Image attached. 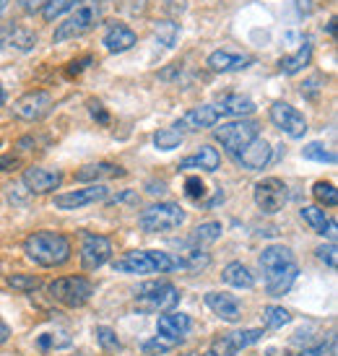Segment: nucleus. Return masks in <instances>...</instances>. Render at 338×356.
I'll use <instances>...</instances> for the list:
<instances>
[{"mask_svg": "<svg viewBox=\"0 0 338 356\" xmlns=\"http://www.w3.org/2000/svg\"><path fill=\"white\" fill-rule=\"evenodd\" d=\"M24 252L42 268H60L70 260V239L60 232H34L24 239Z\"/></svg>", "mask_w": 338, "mask_h": 356, "instance_id": "f257e3e1", "label": "nucleus"}, {"mask_svg": "<svg viewBox=\"0 0 338 356\" xmlns=\"http://www.w3.org/2000/svg\"><path fill=\"white\" fill-rule=\"evenodd\" d=\"M115 270L130 276H146V273H172L182 270L179 260L164 250H133L115 260Z\"/></svg>", "mask_w": 338, "mask_h": 356, "instance_id": "f03ea898", "label": "nucleus"}, {"mask_svg": "<svg viewBox=\"0 0 338 356\" xmlns=\"http://www.w3.org/2000/svg\"><path fill=\"white\" fill-rule=\"evenodd\" d=\"M102 21V3L99 0H89V3H81L79 8H73L68 19L58 24V29L52 34V42H63L68 40H79L83 34H89L91 29H97V24Z\"/></svg>", "mask_w": 338, "mask_h": 356, "instance_id": "7ed1b4c3", "label": "nucleus"}, {"mask_svg": "<svg viewBox=\"0 0 338 356\" xmlns=\"http://www.w3.org/2000/svg\"><path fill=\"white\" fill-rule=\"evenodd\" d=\"M136 305L143 312H172L179 305V289L169 281H146L136 291Z\"/></svg>", "mask_w": 338, "mask_h": 356, "instance_id": "20e7f679", "label": "nucleus"}, {"mask_svg": "<svg viewBox=\"0 0 338 356\" xmlns=\"http://www.w3.org/2000/svg\"><path fill=\"white\" fill-rule=\"evenodd\" d=\"M185 224V208L177 203H154L138 216V227L146 234H161V232H172Z\"/></svg>", "mask_w": 338, "mask_h": 356, "instance_id": "39448f33", "label": "nucleus"}, {"mask_svg": "<svg viewBox=\"0 0 338 356\" xmlns=\"http://www.w3.org/2000/svg\"><path fill=\"white\" fill-rule=\"evenodd\" d=\"M94 294V284L86 276H60L50 284V297L65 307H83Z\"/></svg>", "mask_w": 338, "mask_h": 356, "instance_id": "423d86ee", "label": "nucleus"}, {"mask_svg": "<svg viewBox=\"0 0 338 356\" xmlns=\"http://www.w3.org/2000/svg\"><path fill=\"white\" fill-rule=\"evenodd\" d=\"M214 138L219 140L232 156H237L250 140L258 138V122H255V120H234V122H224L221 128H214Z\"/></svg>", "mask_w": 338, "mask_h": 356, "instance_id": "0eeeda50", "label": "nucleus"}, {"mask_svg": "<svg viewBox=\"0 0 338 356\" xmlns=\"http://www.w3.org/2000/svg\"><path fill=\"white\" fill-rule=\"evenodd\" d=\"M252 198H255V206H258L263 213H279L289 200L287 182L279 177L260 179V182H255V188H252Z\"/></svg>", "mask_w": 338, "mask_h": 356, "instance_id": "6e6552de", "label": "nucleus"}, {"mask_svg": "<svg viewBox=\"0 0 338 356\" xmlns=\"http://www.w3.org/2000/svg\"><path fill=\"white\" fill-rule=\"evenodd\" d=\"M268 118L281 133H287L289 138H302L307 133V120H305V115L297 107L287 104V102H273L268 109Z\"/></svg>", "mask_w": 338, "mask_h": 356, "instance_id": "1a4fd4ad", "label": "nucleus"}, {"mask_svg": "<svg viewBox=\"0 0 338 356\" xmlns=\"http://www.w3.org/2000/svg\"><path fill=\"white\" fill-rule=\"evenodd\" d=\"M52 97L47 94V91H26L24 97H19V99L13 102V115L19 120H26V122H40L42 118H47L52 112Z\"/></svg>", "mask_w": 338, "mask_h": 356, "instance_id": "9d476101", "label": "nucleus"}, {"mask_svg": "<svg viewBox=\"0 0 338 356\" xmlns=\"http://www.w3.org/2000/svg\"><path fill=\"white\" fill-rule=\"evenodd\" d=\"M107 198H110V188L107 185H86V188L55 195V208H60V211H79V208L94 206V203H102V200Z\"/></svg>", "mask_w": 338, "mask_h": 356, "instance_id": "9b49d317", "label": "nucleus"}, {"mask_svg": "<svg viewBox=\"0 0 338 356\" xmlns=\"http://www.w3.org/2000/svg\"><path fill=\"white\" fill-rule=\"evenodd\" d=\"M112 257V242L104 234H86L81 245V268L97 270Z\"/></svg>", "mask_w": 338, "mask_h": 356, "instance_id": "f8f14e48", "label": "nucleus"}, {"mask_svg": "<svg viewBox=\"0 0 338 356\" xmlns=\"http://www.w3.org/2000/svg\"><path fill=\"white\" fill-rule=\"evenodd\" d=\"M219 118H221V112L216 109V104H200V107L188 109V112L177 120L175 128H177L179 133H198V130L214 128V125L219 122Z\"/></svg>", "mask_w": 338, "mask_h": 356, "instance_id": "ddd939ff", "label": "nucleus"}, {"mask_svg": "<svg viewBox=\"0 0 338 356\" xmlns=\"http://www.w3.org/2000/svg\"><path fill=\"white\" fill-rule=\"evenodd\" d=\"M260 338H263V330H260V327L234 330V333H227V336H221L219 341H214V354L216 356H234V354H239L242 348L258 343Z\"/></svg>", "mask_w": 338, "mask_h": 356, "instance_id": "4468645a", "label": "nucleus"}, {"mask_svg": "<svg viewBox=\"0 0 338 356\" xmlns=\"http://www.w3.org/2000/svg\"><path fill=\"white\" fill-rule=\"evenodd\" d=\"M252 63H255L252 55L237 50H214L209 55V60H206V65L214 73H239V70L250 68Z\"/></svg>", "mask_w": 338, "mask_h": 356, "instance_id": "2eb2a0df", "label": "nucleus"}, {"mask_svg": "<svg viewBox=\"0 0 338 356\" xmlns=\"http://www.w3.org/2000/svg\"><path fill=\"white\" fill-rule=\"evenodd\" d=\"M21 179H24V185L31 193L45 195V193H52V190H58L63 185V172H58V169H45V167H29L24 169Z\"/></svg>", "mask_w": 338, "mask_h": 356, "instance_id": "dca6fc26", "label": "nucleus"}, {"mask_svg": "<svg viewBox=\"0 0 338 356\" xmlns=\"http://www.w3.org/2000/svg\"><path fill=\"white\" fill-rule=\"evenodd\" d=\"M297 263L294 260V252L287 248V245H268V248L263 250V255H260V268H263V273L266 278L276 276L281 270H287Z\"/></svg>", "mask_w": 338, "mask_h": 356, "instance_id": "f3484780", "label": "nucleus"}, {"mask_svg": "<svg viewBox=\"0 0 338 356\" xmlns=\"http://www.w3.org/2000/svg\"><path fill=\"white\" fill-rule=\"evenodd\" d=\"M136 42H138L136 31L130 29V26H125V24H120V21L110 24V26H107V31H104V37H102L104 50L112 52V55H120V52L133 50V44H136Z\"/></svg>", "mask_w": 338, "mask_h": 356, "instance_id": "a211bd4d", "label": "nucleus"}, {"mask_svg": "<svg viewBox=\"0 0 338 356\" xmlns=\"http://www.w3.org/2000/svg\"><path fill=\"white\" fill-rule=\"evenodd\" d=\"M206 305L224 320V323H239L242 320V305L234 294L227 291H209L206 294Z\"/></svg>", "mask_w": 338, "mask_h": 356, "instance_id": "6ab92c4d", "label": "nucleus"}, {"mask_svg": "<svg viewBox=\"0 0 338 356\" xmlns=\"http://www.w3.org/2000/svg\"><path fill=\"white\" fill-rule=\"evenodd\" d=\"M237 161L242 164L245 169H250V172H260V169L266 167L271 161V146H268V140L266 138H252L245 146V149L237 154Z\"/></svg>", "mask_w": 338, "mask_h": 356, "instance_id": "aec40b11", "label": "nucleus"}, {"mask_svg": "<svg viewBox=\"0 0 338 356\" xmlns=\"http://www.w3.org/2000/svg\"><path fill=\"white\" fill-rule=\"evenodd\" d=\"M128 172L120 167V164H112V161H97V164H86L76 172V179L79 182H91V185H99L102 179H115V177H125Z\"/></svg>", "mask_w": 338, "mask_h": 356, "instance_id": "412c9836", "label": "nucleus"}, {"mask_svg": "<svg viewBox=\"0 0 338 356\" xmlns=\"http://www.w3.org/2000/svg\"><path fill=\"white\" fill-rule=\"evenodd\" d=\"M190 325H193V320H190V315H185V312H167V315H161L159 323H156L159 336L169 338V341H175V343L182 341V336L190 330Z\"/></svg>", "mask_w": 338, "mask_h": 356, "instance_id": "4be33fe9", "label": "nucleus"}, {"mask_svg": "<svg viewBox=\"0 0 338 356\" xmlns=\"http://www.w3.org/2000/svg\"><path fill=\"white\" fill-rule=\"evenodd\" d=\"M221 167V154L211 146H200L195 154H190L179 161V169H200V172H216Z\"/></svg>", "mask_w": 338, "mask_h": 356, "instance_id": "5701e85b", "label": "nucleus"}, {"mask_svg": "<svg viewBox=\"0 0 338 356\" xmlns=\"http://www.w3.org/2000/svg\"><path fill=\"white\" fill-rule=\"evenodd\" d=\"M221 115H234V118H242V115H252L255 112V102L250 99L248 94H237V91H227L219 97V104H216Z\"/></svg>", "mask_w": 338, "mask_h": 356, "instance_id": "b1692460", "label": "nucleus"}, {"mask_svg": "<svg viewBox=\"0 0 338 356\" xmlns=\"http://www.w3.org/2000/svg\"><path fill=\"white\" fill-rule=\"evenodd\" d=\"M299 213H302L305 224H309V229H312L315 234H323V237L328 234L330 239H336V221H330L320 206H305Z\"/></svg>", "mask_w": 338, "mask_h": 356, "instance_id": "393cba45", "label": "nucleus"}, {"mask_svg": "<svg viewBox=\"0 0 338 356\" xmlns=\"http://www.w3.org/2000/svg\"><path fill=\"white\" fill-rule=\"evenodd\" d=\"M221 278H224V284L234 289H252L255 286V276H252V270H250L245 263H239V260H232L224 266L221 270Z\"/></svg>", "mask_w": 338, "mask_h": 356, "instance_id": "a878e982", "label": "nucleus"}, {"mask_svg": "<svg viewBox=\"0 0 338 356\" xmlns=\"http://www.w3.org/2000/svg\"><path fill=\"white\" fill-rule=\"evenodd\" d=\"M309 60H312V44H309V40H302V47L294 55H287V58L279 60V70L284 76H297L307 68Z\"/></svg>", "mask_w": 338, "mask_h": 356, "instance_id": "bb28decb", "label": "nucleus"}, {"mask_svg": "<svg viewBox=\"0 0 338 356\" xmlns=\"http://www.w3.org/2000/svg\"><path fill=\"white\" fill-rule=\"evenodd\" d=\"M299 276V266L294 263L291 268H287V270H281V273H276V276L266 278V286H268V294L271 297H284L289 289L294 286V281H297Z\"/></svg>", "mask_w": 338, "mask_h": 356, "instance_id": "cd10ccee", "label": "nucleus"}, {"mask_svg": "<svg viewBox=\"0 0 338 356\" xmlns=\"http://www.w3.org/2000/svg\"><path fill=\"white\" fill-rule=\"evenodd\" d=\"M221 227L219 221H206V224H200L195 232H193V237H190V245H195V248H203V245H211V242H216L221 237Z\"/></svg>", "mask_w": 338, "mask_h": 356, "instance_id": "c85d7f7f", "label": "nucleus"}, {"mask_svg": "<svg viewBox=\"0 0 338 356\" xmlns=\"http://www.w3.org/2000/svg\"><path fill=\"white\" fill-rule=\"evenodd\" d=\"M81 3H86V0H47V3L42 6V19H45V21H58L63 13L79 8Z\"/></svg>", "mask_w": 338, "mask_h": 356, "instance_id": "c756f323", "label": "nucleus"}, {"mask_svg": "<svg viewBox=\"0 0 338 356\" xmlns=\"http://www.w3.org/2000/svg\"><path fill=\"white\" fill-rule=\"evenodd\" d=\"M3 44H8L13 50L29 52L31 47H37V34H31L26 29H10L6 34V40H3Z\"/></svg>", "mask_w": 338, "mask_h": 356, "instance_id": "7c9ffc66", "label": "nucleus"}, {"mask_svg": "<svg viewBox=\"0 0 338 356\" xmlns=\"http://www.w3.org/2000/svg\"><path fill=\"white\" fill-rule=\"evenodd\" d=\"M154 146L159 151H175L182 146V133L177 128H161L154 133Z\"/></svg>", "mask_w": 338, "mask_h": 356, "instance_id": "2f4dec72", "label": "nucleus"}, {"mask_svg": "<svg viewBox=\"0 0 338 356\" xmlns=\"http://www.w3.org/2000/svg\"><path fill=\"white\" fill-rule=\"evenodd\" d=\"M263 323H266V327H271V330H279V327L291 323V312L279 305H268L263 309Z\"/></svg>", "mask_w": 338, "mask_h": 356, "instance_id": "473e14b6", "label": "nucleus"}, {"mask_svg": "<svg viewBox=\"0 0 338 356\" xmlns=\"http://www.w3.org/2000/svg\"><path fill=\"white\" fill-rule=\"evenodd\" d=\"M312 195L318 200L320 206H328V208H336L338 206V190L333 182H315V188H312Z\"/></svg>", "mask_w": 338, "mask_h": 356, "instance_id": "72a5a7b5", "label": "nucleus"}, {"mask_svg": "<svg viewBox=\"0 0 338 356\" xmlns=\"http://www.w3.org/2000/svg\"><path fill=\"white\" fill-rule=\"evenodd\" d=\"M154 34H156L159 44H164V47H175L179 40V26L175 24V21H159V24L154 26Z\"/></svg>", "mask_w": 338, "mask_h": 356, "instance_id": "f704fd0d", "label": "nucleus"}, {"mask_svg": "<svg viewBox=\"0 0 338 356\" xmlns=\"http://www.w3.org/2000/svg\"><path fill=\"white\" fill-rule=\"evenodd\" d=\"M302 156L309 159V161H328V164H336V154L328 149V146H323L320 140H312V143H307L305 149H302Z\"/></svg>", "mask_w": 338, "mask_h": 356, "instance_id": "c9c22d12", "label": "nucleus"}, {"mask_svg": "<svg viewBox=\"0 0 338 356\" xmlns=\"http://www.w3.org/2000/svg\"><path fill=\"white\" fill-rule=\"evenodd\" d=\"M94 336H97V343H99L104 351H120L122 343H120V338L115 336V330L107 325H97L94 327Z\"/></svg>", "mask_w": 338, "mask_h": 356, "instance_id": "e433bc0d", "label": "nucleus"}, {"mask_svg": "<svg viewBox=\"0 0 338 356\" xmlns=\"http://www.w3.org/2000/svg\"><path fill=\"white\" fill-rule=\"evenodd\" d=\"M37 346H40L42 351L65 348V346H70V338H68V333H45V336L37 338Z\"/></svg>", "mask_w": 338, "mask_h": 356, "instance_id": "4c0bfd02", "label": "nucleus"}, {"mask_svg": "<svg viewBox=\"0 0 338 356\" xmlns=\"http://www.w3.org/2000/svg\"><path fill=\"white\" fill-rule=\"evenodd\" d=\"M6 281H8V286L16 289V291H34V289L42 286V281L37 276H21V273H13V276H8Z\"/></svg>", "mask_w": 338, "mask_h": 356, "instance_id": "58836bf2", "label": "nucleus"}, {"mask_svg": "<svg viewBox=\"0 0 338 356\" xmlns=\"http://www.w3.org/2000/svg\"><path fill=\"white\" fill-rule=\"evenodd\" d=\"M206 185H203V179L200 177H188L185 179V195H188L193 203H200V200L206 198Z\"/></svg>", "mask_w": 338, "mask_h": 356, "instance_id": "ea45409f", "label": "nucleus"}, {"mask_svg": "<svg viewBox=\"0 0 338 356\" xmlns=\"http://www.w3.org/2000/svg\"><path fill=\"white\" fill-rule=\"evenodd\" d=\"M175 346H177L175 341H169V338H164V336H156L143 343V354H167V351H172Z\"/></svg>", "mask_w": 338, "mask_h": 356, "instance_id": "a19ab883", "label": "nucleus"}, {"mask_svg": "<svg viewBox=\"0 0 338 356\" xmlns=\"http://www.w3.org/2000/svg\"><path fill=\"white\" fill-rule=\"evenodd\" d=\"M318 257L330 268V270H336L338 268V250H336V242H328V245H323V248L315 250Z\"/></svg>", "mask_w": 338, "mask_h": 356, "instance_id": "79ce46f5", "label": "nucleus"}, {"mask_svg": "<svg viewBox=\"0 0 338 356\" xmlns=\"http://www.w3.org/2000/svg\"><path fill=\"white\" fill-rule=\"evenodd\" d=\"M89 112H91V118L97 120L99 125H110V115H107V109L102 107V102L89 99Z\"/></svg>", "mask_w": 338, "mask_h": 356, "instance_id": "37998d69", "label": "nucleus"}, {"mask_svg": "<svg viewBox=\"0 0 338 356\" xmlns=\"http://www.w3.org/2000/svg\"><path fill=\"white\" fill-rule=\"evenodd\" d=\"M86 63H91L89 55H86V58H81V60H73V63H70V68H68V76H79L81 70L86 68Z\"/></svg>", "mask_w": 338, "mask_h": 356, "instance_id": "c03bdc74", "label": "nucleus"}, {"mask_svg": "<svg viewBox=\"0 0 338 356\" xmlns=\"http://www.w3.org/2000/svg\"><path fill=\"white\" fill-rule=\"evenodd\" d=\"M19 3L26 13H34V10H42V6H45L47 0H19Z\"/></svg>", "mask_w": 338, "mask_h": 356, "instance_id": "a18cd8bd", "label": "nucleus"}, {"mask_svg": "<svg viewBox=\"0 0 338 356\" xmlns=\"http://www.w3.org/2000/svg\"><path fill=\"white\" fill-rule=\"evenodd\" d=\"M325 351H328V343H318V346H312V348H302L299 356H320V354H325Z\"/></svg>", "mask_w": 338, "mask_h": 356, "instance_id": "49530a36", "label": "nucleus"}, {"mask_svg": "<svg viewBox=\"0 0 338 356\" xmlns=\"http://www.w3.org/2000/svg\"><path fill=\"white\" fill-rule=\"evenodd\" d=\"M16 164H19V161L13 156H0V172H8V169L16 167Z\"/></svg>", "mask_w": 338, "mask_h": 356, "instance_id": "de8ad7c7", "label": "nucleus"}, {"mask_svg": "<svg viewBox=\"0 0 338 356\" xmlns=\"http://www.w3.org/2000/svg\"><path fill=\"white\" fill-rule=\"evenodd\" d=\"M182 6H185V0H169V6H167V10L169 13H182Z\"/></svg>", "mask_w": 338, "mask_h": 356, "instance_id": "09e8293b", "label": "nucleus"}, {"mask_svg": "<svg viewBox=\"0 0 338 356\" xmlns=\"http://www.w3.org/2000/svg\"><path fill=\"white\" fill-rule=\"evenodd\" d=\"M8 336H10V330H8V325L0 320V343H6L8 341Z\"/></svg>", "mask_w": 338, "mask_h": 356, "instance_id": "8fccbe9b", "label": "nucleus"}, {"mask_svg": "<svg viewBox=\"0 0 338 356\" xmlns=\"http://www.w3.org/2000/svg\"><path fill=\"white\" fill-rule=\"evenodd\" d=\"M8 3H10V0H0V13L8 8Z\"/></svg>", "mask_w": 338, "mask_h": 356, "instance_id": "3c124183", "label": "nucleus"}, {"mask_svg": "<svg viewBox=\"0 0 338 356\" xmlns=\"http://www.w3.org/2000/svg\"><path fill=\"white\" fill-rule=\"evenodd\" d=\"M6 104V91H3V86H0V107Z\"/></svg>", "mask_w": 338, "mask_h": 356, "instance_id": "603ef678", "label": "nucleus"}, {"mask_svg": "<svg viewBox=\"0 0 338 356\" xmlns=\"http://www.w3.org/2000/svg\"><path fill=\"white\" fill-rule=\"evenodd\" d=\"M203 356H216V354H214V351H209V354H203Z\"/></svg>", "mask_w": 338, "mask_h": 356, "instance_id": "864d4df0", "label": "nucleus"}, {"mask_svg": "<svg viewBox=\"0 0 338 356\" xmlns=\"http://www.w3.org/2000/svg\"><path fill=\"white\" fill-rule=\"evenodd\" d=\"M185 356H198V354H185Z\"/></svg>", "mask_w": 338, "mask_h": 356, "instance_id": "5fc2aeb1", "label": "nucleus"}, {"mask_svg": "<svg viewBox=\"0 0 338 356\" xmlns=\"http://www.w3.org/2000/svg\"><path fill=\"white\" fill-rule=\"evenodd\" d=\"M0 146H3V138H0Z\"/></svg>", "mask_w": 338, "mask_h": 356, "instance_id": "6e6d98bb", "label": "nucleus"}]
</instances>
